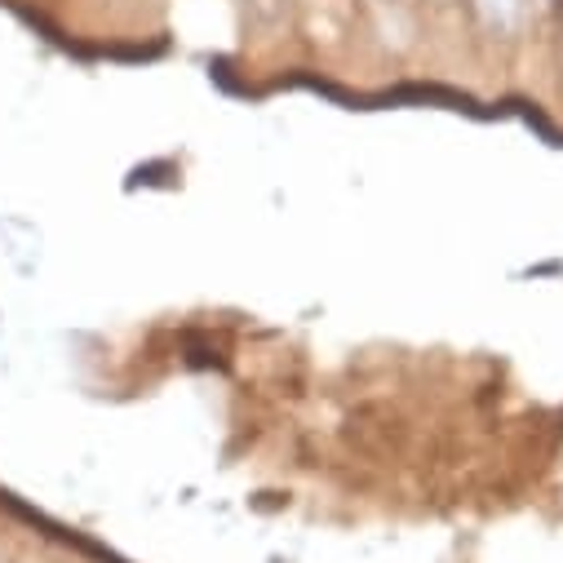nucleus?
Here are the masks:
<instances>
[{
  "instance_id": "f257e3e1",
  "label": "nucleus",
  "mask_w": 563,
  "mask_h": 563,
  "mask_svg": "<svg viewBox=\"0 0 563 563\" xmlns=\"http://www.w3.org/2000/svg\"><path fill=\"white\" fill-rule=\"evenodd\" d=\"M471 23L493 41H515L532 23V0H462Z\"/></svg>"
}]
</instances>
